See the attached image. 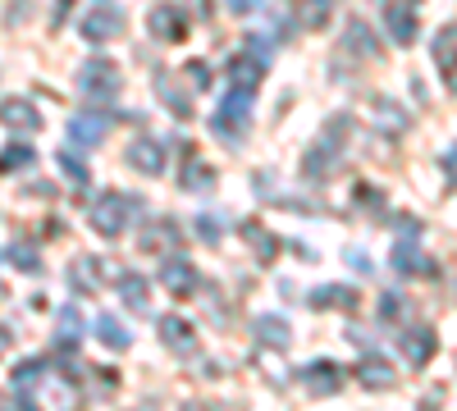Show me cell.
Masks as SVG:
<instances>
[{"mask_svg": "<svg viewBox=\"0 0 457 411\" xmlns=\"http://www.w3.org/2000/svg\"><path fill=\"white\" fill-rule=\"evenodd\" d=\"M137 215H142V201H137V197H129V193H105V197L92 201V229L105 234V238H120Z\"/></svg>", "mask_w": 457, "mask_h": 411, "instance_id": "cell-1", "label": "cell"}, {"mask_svg": "<svg viewBox=\"0 0 457 411\" xmlns=\"http://www.w3.org/2000/svg\"><path fill=\"white\" fill-rule=\"evenodd\" d=\"M73 83H79V92H83L87 101H114V96H120V87H124L120 69H114L110 60H87V64H79Z\"/></svg>", "mask_w": 457, "mask_h": 411, "instance_id": "cell-2", "label": "cell"}, {"mask_svg": "<svg viewBox=\"0 0 457 411\" xmlns=\"http://www.w3.org/2000/svg\"><path fill=\"white\" fill-rule=\"evenodd\" d=\"M247 124H252V92H234V87H228V96L220 101L215 119H211L215 137H224V142H238V137L247 133Z\"/></svg>", "mask_w": 457, "mask_h": 411, "instance_id": "cell-3", "label": "cell"}, {"mask_svg": "<svg viewBox=\"0 0 457 411\" xmlns=\"http://www.w3.org/2000/svg\"><path fill=\"white\" fill-rule=\"evenodd\" d=\"M146 32L156 37V42H183L187 37V14H183V5H174V0H161V5H151L146 10Z\"/></svg>", "mask_w": 457, "mask_h": 411, "instance_id": "cell-4", "label": "cell"}, {"mask_svg": "<svg viewBox=\"0 0 457 411\" xmlns=\"http://www.w3.org/2000/svg\"><path fill=\"white\" fill-rule=\"evenodd\" d=\"M79 32L87 37V42H110V37H120L124 32V10L120 5H105V0H101V5H92L87 14H83V23H79Z\"/></svg>", "mask_w": 457, "mask_h": 411, "instance_id": "cell-5", "label": "cell"}, {"mask_svg": "<svg viewBox=\"0 0 457 411\" xmlns=\"http://www.w3.org/2000/svg\"><path fill=\"white\" fill-rule=\"evenodd\" d=\"M137 247L146 256H174L183 247V229H179L174 219H151L146 229H142V238H137Z\"/></svg>", "mask_w": 457, "mask_h": 411, "instance_id": "cell-6", "label": "cell"}, {"mask_svg": "<svg viewBox=\"0 0 457 411\" xmlns=\"http://www.w3.org/2000/svg\"><path fill=\"white\" fill-rule=\"evenodd\" d=\"M105 137H110V115H101V110H79V115L69 119L73 146H101Z\"/></svg>", "mask_w": 457, "mask_h": 411, "instance_id": "cell-7", "label": "cell"}, {"mask_svg": "<svg viewBox=\"0 0 457 411\" xmlns=\"http://www.w3.org/2000/svg\"><path fill=\"white\" fill-rule=\"evenodd\" d=\"M105 279H110V270H105V260L101 256H73L69 260V284H73V292H101L105 288Z\"/></svg>", "mask_w": 457, "mask_h": 411, "instance_id": "cell-8", "label": "cell"}, {"mask_svg": "<svg viewBox=\"0 0 457 411\" xmlns=\"http://www.w3.org/2000/svg\"><path fill=\"white\" fill-rule=\"evenodd\" d=\"M161 284H165L174 297H187V292H197V288H202V275H197V266H193V260H183V256L174 251V256H165Z\"/></svg>", "mask_w": 457, "mask_h": 411, "instance_id": "cell-9", "label": "cell"}, {"mask_svg": "<svg viewBox=\"0 0 457 411\" xmlns=\"http://www.w3.org/2000/svg\"><path fill=\"white\" fill-rule=\"evenodd\" d=\"M398 348H403V357H407L411 366H426V361L439 352V333H435V329H426V325L403 329V333H398Z\"/></svg>", "mask_w": 457, "mask_h": 411, "instance_id": "cell-10", "label": "cell"}, {"mask_svg": "<svg viewBox=\"0 0 457 411\" xmlns=\"http://www.w3.org/2000/svg\"><path fill=\"white\" fill-rule=\"evenodd\" d=\"M302 389H307L312 398H334L343 389V370L334 361H312L307 370H302Z\"/></svg>", "mask_w": 457, "mask_h": 411, "instance_id": "cell-11", "label": "cell"}, {"mask_svg": "<svg viewBox=\"0 0 457 411\" xmlns=\"http://www.w3.org/2000/svg\"><path fill=\"white\" fill-rule=\"evenodd\" d=\"M215 165H206L202 156H197V146H183V174H179V183L187 193H211L215 188Z\"/></svg>", "mask_w": 457, "mask_h": 411, "instance_id": "cell-12", "label": "cell"}, {"mask_svg": "<svg viewBox=\"0 0 457 411\" xmlns=\"http://www.w3.org/2000/svg\"><path fill=\"white\" fill-rule=\"evenodd\" d=\"M224 78H228V87L234 92H256L261 87V78H265V64L247 51V55H234L224 64Z\"/></svg>", "mask_w": 457, "mask_h": 411, "instance_id": "cell-13", "label": "cell"}, {"mask_svg": "<svg viewBox=\"0 0 457 411\" xmlns=\"http://www.w3.org/2000/svg\"><path fill=\"white\" fill-rule=\"evenodd\" d=\"M0 124L14 128V133H37L42 128V115H37V105L23 101V96H5L0 101Z\"/></svg>", "mask_w": 457, "mask_h": 411, "instance_id": "cell-14", "label": "cell"}, {"mask_svg": "<svg viewBox=\"0 0 457 411\" xmlns=\"http://www.w3.org/2000/svg\"><path fill=\"white\" fill-rule=\"evenodd\" d=\"M161 343L170 348V352H197V329L187 325L183 316H161Z\"/></svg>", "mask_w": 457, "mask_h": 411, "instance_id": "cell-15", "label": "cell"}, {"mask_svg": "<svg viewBox=\"0 0 457 411\" xmlns=\"http://www.w3.org/2000/svg\"><path fill=\"white\" fill-rule=\"evenodd\" d=\"M307 302L316 307V311H357L361 307V297H357V288H343V284H325V288H316Z\"/></svg>", "mask_w": 457, "mask_h": 411, "instance_id": "cell-16", "label": "cell"}, {"mask_svg": "<svg viewBox=\"0 0 457 411\" xmlns=\"http://www.w3.org/2000/svg\"><path fill=\"white\" fill-rule=\"evenodd\" d=\"M357 380H361L370 393H385V389H394V384H398V370H394L385 357H361Z\"/></svg>", "mask_w": 457, "mask_h": 411, "instance_id": "cell-17", "label": "cell"}, {"mask_svg": "<svg viewBox=\"0 0 457 411\" xmlns=\"http://www.w3.org/2000/svg\"><path fill=\"white\" fill-rule=\"evenodd\" d=\"M129 165L156 178V174L165 169V152H161V142H156V137H137V142L129 146Z\"/></svg>", "mask_w": 457, "mask_h": 411, "instance_id": "cell-18", "label": "cell"}, {"mask_svg": "<svg viewBox=\"0 0 457 411\" xmlns=\"http://www.w3.org/2000/svg\"><path fill=\"white\" fill-rule=\"evenodd\" d=\"M79 339H83V316H79V307H60V311H55V348L69 352V348H79Z\"/></svg>", "mask_w": 457, "mask_h": 411, "instance_id": "cell-19", "label": "cell"}, {"mask_svg": "<svg viewBox=\"0 0 457 411\" xmlns=\"http://www.w3.org/2000/svg\"><path fill=\"white\" fill-rule=\"evenodd\" d=\"M256 343H261V348H275V352H284V348L293 343V329H288V320H279V316H256Z\"/></svg>", "mask_w": 457, "mask_h": 411, "instance_id": "cell-20", "label": "cell"}, {"mask_svg": "<svg viewBox=\"0 0 457 411\" xmlns=\"http://www.w3.org/2000/svg\"><path fill=\"white\" fill-rule=\"evenodd\" d=\"M156 96L174 110L179 119H193V96H187V92L174 83V73H161V78H156Z\"/></svg>", "mask_w": 457, "mask_h": 411, "instance_id": "cell-21", "label": "cell"}, {"mask_svg": "<svg viewBox=\"0 0 457 411\" xmlns=\"http://www.w3.org/2000/svg\"><path fill=\"white\" fill-rule=\"evenodd\" d=\"M394 266H398V275H435L430 256L416 247V242H398L394 247Z\"/></svg>", "mask_w": 457, "mask_h": 411, "instance_id": "cell-22", "label": "cell"}, {"mask_svg": "<svg viewBox=\"0 0 457 411\" xmlns=\"http://www.w3.org/2000/svg\"><path fill=\"white\" fill-rule=\"evenodd\" d=\"M114 279H120V297H124V307L146 316V307H151V284H146L142 275H114Z\"/></svg>", "mask_w": 457, "mask_h": 411, "instance_id": "cell-23", "label": "cell"}, {"mask_svg": "<svg viewBox=\"0 0 457 411\" xmlns=\"http://www.w3.org/2000/svg\"><path fill=\"white\" fill-rule=\"evenodd\" d=\"M334 165H338V142H334V137H325L320 146H312L307 160H302L307 178H320V174H325V169H334Z\"/></svg>", "mask_w": 457, "mask_h": 411, "instance_id": "cell-24", "label": "cell"}, {"mask_svg": "<svg viewBox=\"0 0 457 411\" xmlns=\"http://www.w3.org/2000/svg\"><path fill=\"white\" fill-rule=\"evenodd\" d=\"M96 339H101L105 348H114V352H129L133 333L124 329V320H114V316H96Z\"/></svg>", "mask_w": 457, "mask_h": 411, "instance_id": "cell-25", "label": "cell"}, {"mask_svg": "<svg viewBox=\"0 0 457 411\" xmlns=\"http://www.w3.org/2000/svg\"><path fill=\"white\" fill-rule=\"evenodd\" d=\"M370 110H375V115H370L375 128H385V133H403V128H407V115H403L398 101H385V96H379Z\"/></svg>", "mask_w": 457, "mask_h": 411, "instance_id": "cell-26", "label": "cell"}, {"mask_svg": "<svg viewBox=\"0 0 457 411\" xmlns=\"http://www.w3.org/2000/svg\"><path fill=\"white\" fill-rule=\"evenodd\" d=\"M42 375H46V361H37V357H28V361H19L14 366V389H19V407H23V398L42 384Z\"/></svg>", "mask_w": 457, "mask_h": 411, "instance_id": "cell-27", "label": "cell"}, {"mask_svg": "<svg viewBox=\"0 0 457 411\" xmlns=\"http://www.w3.org/2000/svg\"><path fill=\"white\" fill-rule=\"evenodd\" d=\"M453 42H457V28L444 23L439 37H435V64H439V73H444V83H448V87H453Z\"/></svg>", "mask_w": 457, "mask_h": 411, "instance_id": "cell-28", "label": "cell"}, {"mask_svg": "<svg viewBox=\"0 0 457 411\" xmlns=\"http://www.w3.org/2000/svg\"><path fill=\"white\" fill-rule=\"evenodd\" d=\"M243 238L252 242V251L261 256V266H270V260L279 256V242H275V234H265L261 224H243Z\"/></svg>", "mask_w": 457, "mask_h": 411, "instance_id": "cell-29", "label": "cell"}, {"mask_svg": "<svg viewBox=\"0 0 457 411\" xmlns=\"http://www.w3.org/2000/svg\"><path fill=\"white\" fill-rule=\"evenodd\" d=\"M385 19H389V32H394V42H411L416 37V14L411 10H398V5H385Z\"/></svg>", "mask_w": 457, "mask_h": 411, "instance_id": "cell-30", "label": "cell"}, {"mask_svg": "<svg viewBox=\"0 0 457 411\" xmlns=\"http://www.w3.org/2000/svg\"><path fill=\"white\" fill-rule=\"evenodd\" d=\"M343 46H348L353 55H366V60H375V55H379L375 32H370L366 23H348V42H343Z\"/></svg>", "mask_w": 457, "mask_h": 411, "instance_id": "cell-31", "label": "cell"}, {"mask_svg": "<svg viewBox=\"0 0 457 411\" xmlns=\"http://www.w3.org/2000/svg\"><path fill=\"white\" fill-rule=\"evenodd\" d=\"M32 160H37V152H32L28 142H10L5 152H0V174H14V169H23Z\"/></svg>", "mask_w": 457, "mask_h": 411, "instance_id": "cell-32", "label": "cell"}, {"mask_svg": "<svg viewBox=\"0 0 457 411\" xmlns=\"http://www.w3.org/2000/svg\"><path fill=\"white\" fill-rule=\"evenodd\" d=\"M329 14H334V0H302L297 5V23L302 28H320Z\"/></svg>", "mask_w": 457, "mask_h": 411, "instance_id": "cell-33", "label": "cell"}, {"mask_svg": "<svg viewBox=\"0 0 457 411\" xmlns=\"http://www.w3.org/2000/svg\"><path fill=\"white\" fill-rule=\"evenodd\" d=\"M193 224H197V238H202L206 247H220V242H224V234H228L224 215H197Z\"/></svg>", "mask_w": 457, "mask_h": 411, "instance_id": "cell-34", "label": "cell"}, {"mask_svg": "<svg viewBox=\"0 0 457 411\" xmlns=\"http://www.w3.org/2000/svg\"><path fill=\"white\" fill-rule=\"evenodd\" d=\"M10 260H14L23 275H42V256H37V247H28V242H14L10 247Z\"/></svg>", "mask_w": 457, "mask_h": 411, "instance_id": "cell-35", "label": "cell"}, {"mask_svg": "<svg viewBox=\"0 0 457 411\" xmlns=\"http://www.w3.org/2000/svg\"><path fill=\"white\" fill-rule=\"evenodd\" d=\"M60 169H64L73 183H79V188H87V165H83V160H73L69 152H60Z\"/></svg>", "mask_w": 457, "mask_h": 411, "instance_id": "cell-36", "label": "cell"}, {"mask_svg": "<svg viewBox=\"0 0 457 411\" xmlns=\"http://www.w3.org/2000/svg\"><path fill=\"white\" fill-rule=\"evenodd\" d=\"M187 78H193V87H211V69L202 60H193V64H187Z\"/></svg>", "mask_w": 457, "mask_h": 411, "instance_id": "cell-37", "label": "cell"}, {"mask_svg": "<svg viewBox=\"0 0 457 411\" xmlns=\"http://www.w3.org/2000/svg\"><path fill=\"white\" fill-rule=\"evenodd\" d=\"M348 266H353V270H366V275H370V256H366V251H357V247H348Z\"/></svg>", "mask_w": 457, "mask_h": 411, "instance_id": "cell-38", "label": "cell"}, {"mask_svg": "<svg viewBox=\"0 0 457 411\" xmlns=\"http://www.w3.org/2000/svg\"><path fill=\"white\" fill-rule=\"evenodd\" d=\"M224 5L234 14H252V10H261V0H224Z\"/></svg>", "mask_w": 457, "mask_h": 411, "instance_id": "cell-39", "label": "cell"}, {"mask_svg": "<svg viewBox=\"0 0 457 411\" xmlns=\"http://www.w3.org/2000/svg\"><path fill=\"white\" fill-rule=\"evenodd\" d=\"M10 348H14V333H10V329H5V325H0V357H5V352H10Z\"/></svg>", "mask_w": 457, "mask_h": 411, "instance_id": "cell-40", "label": "cell"}]
</instances>
